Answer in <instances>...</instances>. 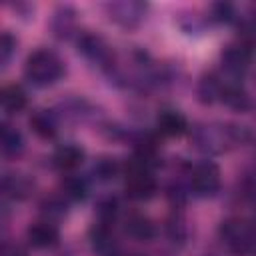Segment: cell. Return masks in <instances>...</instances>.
I'll return each instance as SVG.
<instances>
[{"mask_svg":"<svg viewBox=\"0 0 256 256\" xmlns=\"http://www.w3.org/2000/svg\"><path fill=\"white\" fill-rule=\"evenodd\" d=\"M64 74V62L60 56L48 48H38L34 50L24 64V76L30 84L38 88H46L56 84Z\"/></svg>","mask_w":256,"mask_h":256,"instance_id":"cell-1","label":"cell"},{"mask_svg":"<svg viewBox=\"0 0 256 256\" xmlns=\"http://www.w3.org/2000/svg\"><path fill=\"white\" fill-rule=\"evenodd\" d=\"M220 240L234 256H248L256 250V228L240 218H228L220 224Z\"/></svg>","mask_w":256,"mask_h":256,"instance_id":"cell-2","label":"cell"},{"mask_svg":"<svg viewBox=\"0 0 256 256\" xmlns=\"http://www.w3.org/2000/svg\"><path fill=\"white\" fill-rule=\"evenodd\" d=\"M124 188L132 200H150L156 194V178L152 174V168L136 160L126 172Z\"/></svg>","mask_w":256,"mask_h":256,"instance_id":"cell-3","label":"cell"},{"mask_svg":"<svg viewBox=\"0 0 256 256\" xmlns=\"http://www.w3.org/2000/svg\"><path fill=\"white\" fill-rule=\"evenodd\" d=\"M190 190L200 198H210L220 190V168L204 160L190 170Z\"/></svg>","mask_w":256,"mask_h":256,"instance_id":"cell-4","label":"cell"},{"mask_svg":"<svg viewBox=\"0 0 256 256\" xmlns=\"http://www.w3.org/2000/svg\"><path fill=\"white\" fill-rule=\"evenodd\" d=\"M108 18L118 24L120 28H136L148 12V4L140 0H120V2H110L106 4Z\"/></svg>","mask_w":256,"mask_h":256,"instance_id":"cell-5","label":"cell"},{"mask_svg":"<svg viewBox=\"0 0 256 256\" xmlns=\"http://www.w3.org/2000/svg\"><path fill=\"white\" fill-rule=\"evenodd\" d=\"M78 52H80L86 60H90V62H94V64H98V66H102V68H110V66H112V58H114L112 48H110V46L106 44V40H104L102 36H98V34L82 32V34L78 36Z\"/></svg>","mask_w":256,"mask_h":256,"instance_id":"cell-6","label":"cell"},{"mask_svg":"<svg viewBox=\"0 0 256 256\" xmlns=\"http://www.w3.org/2000/svg\"><path fill=\"white\" fill-rule=\"evenodd\" d=\"M196 146L206 152H222L228 142H236L238 134L226 126H202L196 132Z\"/></svg>","mask_w":256,"mask_h":256,"instance_id":"cell-7","label":"cell"},{"mask_svg":"<svg viewBox=\"0 0 256 256\" xmlns=\"http://www.w3.org/2000/svg\"><path fill=\"white\" fill-rule=\"evenodd\" d=\"M250 60H252V52L240 42V44H228L222 54H220V62L222 68L230 74V76H240L250 68Z\"/></svg>","mask_w":256,"mask_h":256,"instance_id":"cell-8","label":"cell"},{"mask_svg":"<svg viewBox=\"0 0 256 256\" xmlns=\"http://www.w3.org/2000/svg\"><path fill=\"white\" fill-rule=\"evenodd\" d=\"M26 238L32 248H38V250L52 248L58 242V228L50 220H40V222H34L26 230Z\"/></svg>","mask_w":256,"mask_h":256,"instance_id":"cell-9","label":"cell"},{"mask_svg":"<svg viewBox=\"0 0 256 256\" xmlns=\"http://www.w3.org/2000/svg\"><path fill=\"white\" fill-rule=\"evenodd\" d=\"M52 162L58 170L62 172H72L76 170L82 162H84V148L74 144V142H68V144H62L54 150L52 154Z\"/></svg>","mask_w":256,"mask_h":256,"instance_id":"cell-10","label":"cell"},{"mask_svg":"<svg viewBox=\"0 0 256 256\" xmlns=\"http://www.w3.org/2000/svg\"><path fill=\"white\" fill-rule=\"evenodd\" d=\"M156 128L162 136H170V138H176V136H182L186 130H188V122H186V116L178 110H172V108H166L158 114L156 118Z\"/></svg>","mask_w":256,"mask_h":256,"instance_id":"cell-11","label":"cell"},{"mask_svg":"<svg viewBox=\"0 0 256 256\" xmlns=\"http://www.w3.org/2000/svg\"><path fill=\"white\" fill-rule=\"evenodd\" d=\"M34 188V182L26 176V174H20V172H10L2 178V190L8 198H14V200H24L30 196Z\"/></svg>","mask_w":256,"mask_h":256,"instance_id":"cell-12","label":"cell"},{"mask_svg":"<svg viewBox=\"0 0 256 256\" xmlns=\"http://www.w3.org/2000/svg\"><path fill=\"white\" fill-rule=\"evenodd\" d=\"M224 90V80L218 74H206L198 82V100L202 104H214L220 102Z\"/></svg>","mask_w":256,"mask_h":256,"instance_id":"cell-13","label":"cell"},{"mask_svg":"<svg viewBox=\"0 0 256 256\" xmlns=\"http://www.w3.org/2000/svg\"><path fill=\"white\" fill-rule=\"evenodd\" d=\"M0 100H2V108L8 112V114H20L26 104H28V98H26V92L22 90V86L18 84H8L2 88V94H0Z\"/></svg>","mask_w":256,"mask_h":256,"instance_id":"cell-14","label":"cell"},{"mask_svg":"<svg viewBox=\"0 0 256 256\" xmlns=\"http://www.w3.org/2000/svg\"><path fill=\"white\" fill-rule=\"evenodd\" d=\"M30 128L40 138H52L58 130V118L52 110H38L30 118Z\"/></svg>","mask_w":256,"mask_h":256,"instance_id":"cell-15","label":"cell"},{"mask_svg":"<svg viewBox=\"0 0 256 256\" xmlns=\"http://www.w3.org/2000/svg\"><path fill=\"white\" fill-rule=\"evenodd\" d=\"M126 234L138 242H146L150 238H154V224L140 214H132L126 218V226H124Z\"/></svg>","mask_w":256,"mask_h":256,"instance_id":"cell-16","label":"cell"},{"mask_svg":"<svg viewBox=\"0 0 256 256\" xmlns=\"http://www.w3.org/2000/svg\"><path fill=\"white\" fill-rule=\"evenodd\" d=\"M0 148H2L4 156H18L24 150L22 134L14 126H10L6 122L2 124V130H0Z\"/></svg>","mask_w":256,"mask_h":256,"instance_id":"cell-17","label":"cell"},{"mask_svg":"<svg viewBox=\"0 0 256 256\" xmlns=\"http://www.w3.org/2000/svg\"><path fill=\"white\" fill-rule=\"evenodd\" d=\"M92 246L100 256H114L116 242H114V236H112V232L106 224L98 222L92 228Z\"/></svg>","mask_w":256,"mask_h":256,"instance_id":"cell-18","label":"cell"},{"mask_svg":"<svg viewBox=\"0 0 256 256\" xmlns=\"http://www.w3.org/2000/svg\"><path fill=\"white\" fill-rule=\"evenodd\" d=\"M74 16H76V12H74L72 8H68V6L58 8V10L54 12L52 30H54V34H56L58 38H68V36L72 34V30H74Z\"/></svg>","mask_w":256,"mask_h":256,"instance_id":"cell-19","label":"cell"},{"mask_svg":"<svg viewBox=\"0 0 256 256\" xmlns=\"http://www.w3.org/2000/svg\"><path fill=\"white\" fill-rule=\"evenodd\" d=\"M66 196H50V198H46L44 202H42V212H44V220H50V222H54V220H58V218H62L64 214H66V200H64Z\"/></svg>","mask_w":256,"mask_h":256,"instance_id":"cell-20","label":"cell"},{"mask_svg":"<svg viewBox=\"0 0 256 256\" xmlns=\"http://www.w3.org/2000/svg\"><path fill=\"white\" fill-rule=\"evenodd\" d=\"M118 162L114 160V158H100V160H96L94 162V166H92V172H94V178L96 180H102V182H106V180H112L116 174H118Z\"/></svg>","mask_w":256,"mask_h":256,"instance_id":"cell-21","label":"cell"},{"mask_svg":"<svg viewBox=\"0 0 256 256\" xmlns=\"http://www.w3.org/2000/svg\"><path fill=\"white\" fill-rule=\"evenodd\" d=\"M88 194V184L80 176H68L64 180V196L70 200H82Z\"/></svg>","mask_w":256,"mask_h":256,"instance_id":"cell-22","label":"cell"},{"mask_svg":"<svg viewBox=\"0 0 256 256\" xmlns=\"http://www.w3.org/2000/svg\"><path fill=\"white\" fill-rule=\"evenodd\" d=\"M240 36H242V44L250 52L256 50V16H250V18L242 20V24H240Z\"/></svg>","mask_w":256,"mask_h":256,"instance_id":"cell-23","label":"cell"},{"mask_svg":"<svg viewBox=\"0 0 256 256\" xmlns=\"http://www.w3.org/2000/svg\"><path fill=\"white\" fill-rule=\"evenodd\" d=\"M14 52H16V38L10 32H2V36H0V62L4 68L12 60Z\"/></svg>","mask_w":256,"mask_h":256,"instance_id":"cell-24","label":"cell"},{"mask_svg":"<svg viewBox=\"0 0 256 256\" xmlns=\"http://www.w3.org/2000/svg\"><path fill=\"white\" fill-rule=\"evenodd\" d=\"M0 256H26V252L18 244H4L0 250Z\"/></svg>","mask_w":256,"mask_h":256,"instance_id":"cell-25","label":"cell"}]
</instances>
